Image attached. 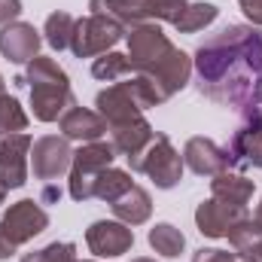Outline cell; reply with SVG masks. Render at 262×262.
<instances>
[{
	"mask_svg": "<svg viewBox=\"0 0 262 262\" xmlns=\"http://www.w3.org/2000/svg\"><path fill=\"white\" fill-rule=\"evenodd\" d=\"M198 92L241 116L262 107V28L226 25L195 49Z\"/></svg>",
	"mask_w": 262,
	"mask_h": 262,
	"instance_id": "1",
	"label": "cell"
},
{
	"mask_svg": "<svg viewBox=\"0 0 262 262\" xmlns=\"http://www.w3.org/2000/svg\"><path fill=\"white\" fill-rule=\"evenodd\" d=\"M128 64L134 73L152 79L165 98L183 92L192 76V58L177 49L156 21H143L128 31Z\"/></svg>",
	"mask_w": 262,
	"mask_h": 262,
	"instance_id": "2",
	"label": "cell"
},
{
	"mask_svg": "<svg viewBox=\"0 0 262 262\" xmlns=\"http://www.w3.org/2000/svg\"><path fill=\"white\" fill-rule=\"evenodd\" d=\"M25 85H31V110H34V119L40 122H58L70 107H76L70 92V76L55 58L37 55L28 64Z\"/></svg>",
	"mask_w": 262,
	"mask_h": 262,
	"instance_id": "3",
	"label": "cell"
},
{
	"mask_svg": "<svg viewBox=\"0 0 262 262\" xmlns=\"http://www.w3.org/2000/svg\"><path fill=\"white\" fill-rule=\"evenodd\" d=\"M46 226H49V213L40 207V201H34V198L15 201L0 216V259L15 256L18 247H25L40 232H46Z\"/></svg>",
	"mask_w": 262,
	"mask_h": 262,
	"instance_id": "4",
	"label": "cell"
},
{
	"mask_svg": "<svg viewBox=\"0 0 262 262\" xmlns=\"http://www.w3.org/2000/svg\"><path fill=\"white\" fill-rule=\"evenodd\" d=\"M116 159L113 143L107 140H95V143H82L73 152L70 162V180H67V192L73 201H89L95 198V180L101 171H107Z\"/></svg>",
	"mask_w": 262,
	"mask_h": 262,
	"instance_id": "5",
	"label": "cell"
},
{
	"mask_svg": "<svg viewBox=\"0 0 262 262\" xmlns=\"http://www.w3.org/2000/svg\"><path fill=\"white\" fill-rule=\"evenodd\" d=\"M128 165H131V171L146 174L156 183V189H174L183 180V168H186L183 156L174 149L168 134H156V140L137 159H131Z\"/></svg>",
	"mask_w": 262,
	"mask_h": 262,
	"instance_id": "6",
	"label": "cell"
},
{
	"mask_svg": "<svg viewBox=\"0 0 262 262\" xmlns=\"http://www.w3.org/2000/svg\"><path fill=\"white\" fill-rule=\"evenodd\" d=\"M125 37V28L119 21H113L110 15H85L76 18L73 25V37H70V52L76 58H95L104 52H113V46Z\"/></svg>",
	"mask_w": 262,
	"mask_h": 262,
	"instance_id": "7",
	"label": "cell"
},
{
	"mask_svg": "<svg viewBox=\"0 0 262 262\" xmlns=\"http://www.w3.org/2000/svg\"><path fill=\"white\" fill-rule=\"evenodd\" d=\"M73 162V149L67 143V137L58 134H43L31 143V171L37 180L43 183H55L70 171Z\"/></svg>",
	"mask_w": 262,
	"mask_h": 262,
	"instance_id": "8",
	"label": "cell"
},
{
	"mask_svg": "<svg viewBox=\"0 0 262 262\" xmlns=\"http://www.w3.org/2000/svg\"><path fill=\"white\" fill-rule=\"evenodd\" d=\"M85 244L98 259H116L134 247V229L119 220H98L85 229Z\"/></svg>",
	"mask_w": 262,
	"mask_h": 262,
	"instance_id": "9",
	"label": "cell"
},
{
	"mask_svg": "<svg viewBox=\"0 0 262 262\" xmlns=\"http://www.w3.org/2000/svg\"><path fill=\"white\" fill-rule=\"evenodd\" d=\"M183 165L198 177H216L223 171H232V156L226 146L213 143L210 137H189L183 146Z\"/></svg>",
	"mask_w": 262,
	"mask_h": 262,
	"instance_id": "10",
	"label": "cell"
},
{
	"mask_svg": "<svg viewBox=\"0 0 262 262\" xmlns=\"http://www.w3.org/2000/svg\"><path fill=\"white\" fill-rule=\"evenodd\" d=\"M31 137L21 134H9L0 137V180L6 183V189H21L28 183V165H31Z\"/></svg>",
	"mask_w": 262,
	"mask_h": 262,
	"instance_id": "11",
	"label": "cell"
},
{
	"mask_svg": "<svg viewBox=\"0 0 262 262\" xmlns=\"http://www.w3.org/2000/svg\"><path fill=\"white\" fill-rule=\"evenodd\" d=\"M40 31L28 21H9L0 28V55L12 64H31L40 55Z\"/></svg>",
	"mask_w": 262,
	"mask_h": 262,
	"instance_id": "12",
	"label": "cell"
},
{
	"mask_svg": "<svg viewBox=\"0 0 262 262\" xmlns=\"http://www.w3.org/2000/svg\"><path fill=\"white\" fill-rule=\"evenodd\" d=\"M247 216V207H235V204H226V201H216V198H207L201 201L195 210V226L204 238H226L232 232L235 223H241Z\"/></svg>",
	"mask_w": 262,
	"mask_h": 262,
	"instance_id": "13",
	"label": "cell"
},
{
	"mask_svg": "<svg viewBox=\"0 0 262 262\" xmlns=\"http://www.w3.org/2000/svg\"><path fill=\"white\" fill-rule=\"evenodd\" d=\"M58 128L61 137L67 140H79V143H95L107 134V122L98 110H89V107H70L64 116L58 119Z\"/></svg>",
	"mask_w": 262,
	"mask_h": 262,
	"instance_id": "14",
	"label": "cell"
},
{
	"mask_svg": "<svg viewBox=\"0 0 262 262\" xmlns=\"http://www.w3.org/2000/svg\"><path fill=\"white\" fill-rule=\"evenodd\" d=\"M110 134H113V149L119 152V156H125V159H137L152 140H156V131L152 125L143 119V116H137V119H128V122H119V125H110Z\"/></svg>",
	"mask_w": 262,
	"mask_h": 262,
	"instance_id": "15",
	"label": "cell"
},
{
	"mask_svg": "<svg viewBox=\"0 0 262 262\" xmlns=\"http://www.w3.org/2000/svg\"><path fill=\"white\" fill-rule=\"evenodd\" d=\"M229 156L241 168H262V128L253 122H244L229 140Z\"/></svg>",
	"mask_w": 262,
	"mask_h": 262,
	"instance_id": "16",
	"label": "cell"
},
{
	"mask_svg": "<svg viewBox=\"0 0 262 262\" xmlns=\"http://www.w3.org/2000/svg\"><path fill=\"white\" fill-rule=\"evenodd\" d=\"M253 192H256V183L247 180L238 171H223V174H216L210 180V198L226 201V204H235V207H247Z\"/></svg>",
	"mask_w": 262,
	"mask_h": 262,
	"instance_id": "17",
	"label": "cell"
},
{
	"mask_svg": "<svg viewBox=\"0 0 262 262\" xmlns=\"http://www.w3.org/2000/svg\"><path fill=\"white\" fill-rule=\"evenodd\" d=\"M113 213H116V220L119 223H125V226H143L146 220H149V213H152V198L149 192L143 189V186H131L125 195H119L113 204Z\"/></svg>",
	"mask_w": 262,
	"mask_h": 262,
	"instance_id": "18",
	"label": "cell"
},
{
	"mask_svg": "<svg viewBox=\"0 0 262 262\" xmlns=\"http://www.w3.org/2000/svg\"><path fill=\"white\" fill-rule=\"evenodd\" d=\"M89 9L98 12V15H110L125 31H131V28H137V25L146 21V15H143V9H140L137 0H89Z\"/></svg>",
	"mask_w": 262,
	"mask_h": 262,
	"instance_id": "19",
	"label": "cell"
},
{
	"mask_svg": "<svg viewBox=\"0 0 262 262\" xmlns=\"http://www.w3.org/2000/svg\"><path fill=\"white\" fill-rule=\"evenodd\" d=\"M146 241H149V247H152L156 253H162V256H168V259H177V256L186 250V235H183L177 226H171V223H156V226L149 229Z\"/></svg>",
	"mask_w": 262,
	"mask_h": 262,
	"instance_id": "20",
	"label": "cell"
},
{
	"mask_svg": "<svg viewBox=\"0 0 262 262\" xmlns=\"http://www.w3.org/2000/svg\"><path fill=\"white\" fill-rule=\"evenodd\" d=\"M220 15V9L213 3H186L180 9V15L171 21L180 34H195V31H204L207 25H213Z\"/></svg>",
	"mask_w": 262,
	"mask_h": 262,
	"instance_id": "21",
	"label": "cell"
},
{
	"mask_svg": "<svg viewBox=\"0 0 262 262\" xmlns=\"http://www.w3.org/2000/svg\"><path fill=\"white\" fill-rule=\"evenodd\" d=\"M131 186H134V180H131L128 171H122V168H107V171H101L98 174V180H95V198H101V201H107V204H113L119 195H125Z\"/></svg>",
	"mask_w": 262,
	"mask_h": 262,
	"instance_id": "22",
	"label": "cell"
},
{
	"mask_svg": "<svg viewBox=\"0 0 262 262\" xmlns=\"http://www.w3.org/2000/svg\"><path fill=\"white\" fill-rule=\"evenodd\" d=\"M73 25L76 18L70 12H52L46 18V28H43V40L55 49V52H64L70 49V37H73Z\"/></svg>",
	"mask_w": 262,
	"mask_h": 262,
	"instance_id": "23",
	"label": "cell"
},
{
	"mask_svg": "<svg viewBox=\"0 0 262 262\" xmlns=\"http://www.w3.org/2000/svg\"><path fill=\"white\" fill-rule=\"evenodd\" d=\"M226 238H229V244L235 247V253L247 256V253L262 241V226L256 223V216H244L241 223L232 226V232H229Z\"/></svg>",
	"mask_w": 262,
	"mask_h": 262,
	"instance_id": "24",
	"label": "cell"
},
{
	"mask_svg": "<svg viewBox=\"0 0 262 262\" xmlns=\"http://www.w3.org/2000/svg\"><path fill=\"white\" fill-rule=\"evenodd\" d=\"M125 73H131L128 55L122 52H104L92 61V76L95 79H104V82H119Z\"/></svg>",
	"mask_w": 262,
	"mask_h": 262,
	"instance_id": "25",
	"label": "cell"
},
{
	"mask_svg": "<svg viewBox=\"0 0 262 262\" xmlns=\"http://www.w3.org/2000/svg\"><path fill=\"white\" fill-rule=\"evenodd\" d=\"M28 128V113L25 107L9 98V95H0V137H9V134H21Z\"/></svg>",
	"mask_w": 262,
	"mask_h": 262,
	"instance_id": "26",
	"label": "cell"
},
{
	"mask_svg": "<svg viewBox=\"0 0 262 262\" xmlns=\"http://www.w3.org/2000/svg\"><path fill=\"white\" fill-rule=\"evenodd\" d=\"M137 3H140L146 21H168L171 25L189 0H137Z\"/></svg>",
	"mask_w": 262,
	"mask_h": 262,
	"instance_id": "27",
	"label": "cell"
},
{
	"mask_svg": "<svg viewBox=\"0 0 262 262\" xmlns=\"http://www.w3.org/2000/svg\"><path fill=\"white\" fill-rule=\"evenodd\" d=\"M21 262H76V244H70V241H52L43 250L25 253Z\"/></svg>",
	"mask_w": 262,
	"mask_h": 262,
	"instance_id": "28",
	"label": "cell"
},
{
	"mask_svg": "<svg viewBox=\"0 0 262 262\" xmlns=\"http://www.w3.org/2000/svg\"><path fill=\"white\" fill-rule=\"evenodd\" d=\"M192 262H250L241 253H229V250H216V247H201L192 253Z\"/></svg>",
	"mask_w": 262,
	"mask_h": 262,
	"instance_id": "29",
	"label": "cell"
},
{
	"mask_svg": "<svg viewBox=\"0 0 262 262\" xmlns=\"http://www.w3.org/2000/svg\"><path fill=\"white\" fill-rule=\"evenodd\" d=\"M21 15V0H0V28Z\"/></svg>",
	"mask_w": 262,
	"mask_h": 262,
	"instance_id": "30",
	"label": "cell"
},
{
	"mask_svg": "<svg viewBox=\"0 0 262 262\" xmlns=\"http://www.w3.org/2000/svg\"><path fill=\"white\" fill-rule=\"evenodd\" d=\"M241 3V12L256 25V28H262V0H238Z\"/></svg>",
	"mask_w": 262,
	"mask_h": 262,
	"instance_id": "31",
	"label": "cell"
},
{
	"mask_svg": "<svg viewBox=\"0 0 262 262\" xmlns=\"http://www.w3.org/2000/svg\"><path fill=\"white\" fill-rule=\"evenodd\" d=\"M43 198H46V201H58V198H61V189H55L52 183H46V189H43Z\"/></svg>",
	"mask_w": 262,
	"mask_h": 262,
	"instance_id": "32",
	"label": "cell"
},
{
	"mask_svg": "<svg viewBox=\"0 0 262 262\" xmlns=\"http://www.w3.org/2000/svg\"><path fill=\"white\" fill-rule=\"evenodd\" d=\"M244 122H253V125H259V128H262V107H256L253 113H247V116H244Z\"/></svg>",
	"mask_w": 262,
	"mask_h": 262,
	"instance_id": "33",
	"label": "cell"
},
{
	"mask_svg": "<svg viewBox=\"0 0 262 262\" xmlns=\"http://www.w3.org/2000/svg\"><path fill=\"white\" fill-rule=\"evenodd\" d=\"M247 259H250V262H262V241L250 250V253H247Z\"/></svg>",
	"mask_w": 262,
	"mask_h": 262,
	"instance_id": "34",
	"label": "cell"
},
{
	"mask_svg": "<svg viewBox=\"0 0 262 262\" xmlns=\"http://www.w3.org/2000/svg\"><path fill=\"white\" fill-rule=\"evenodd\" d=\"M6 192H9V189H6V183L0 180V204H3V198H6Z\"/></svg>",
	"mask_w": 262,
	"mask_h": 262,
	"instance_id": "35",
	"label": "cell"
},
{
	"mask_svg": "<svg viewBox=\"0 0 262 262\" xmlns=\"http://www.w3.org/2000/svg\"><path fill=\"white\" fill-rule=\"evenodd\" d=\"M256 223L262 226V201H259V207H256Z\"/></svg>",
	"mask_w": 262,
	"mask_h": 262,
	"instance_id": "36",
	"label": "cell"
},
{
	"mask_svg": "<svg viewBox=\"0 0 262 262\" xmlns=\"http://www.w3.org/2000/svg\"><path fill=\"white\" fill-rule=\"evenodd\" d=\"M131 262H156V259H149V256H137V259H131Z\"/></svg>",
	"mask_w": 262,
	"mask_h": 262,
	"instance_id": "37",
	"label": "cell"
},
{
	"mask_svg": "<svg viewBox=\"0 0 262 262\" xmlns=\"http://www.w3.org/2000/svg\"><path fill=\"white\" fill-rule=\"evenodd\" d=\"M0 95H6V82H3V76H0Z\"/></svg>",
	"mask_w": 262,
	"mask_h": 262,
	"instance_id": "38",
	"label": "cell"
},
{
	"mask_svg": "<svg viewBox=\"0 0 262 262\" xmlns=\"http://www.w3.org/2000/svg\"><path fill=\"white\" fill-rule=\"evenodd\" d=\"M76 262H79V259H76ZM89 262H92V259H89Z\"/></svg>",
	"mask_w": 262,
	"mask_h": 262,
	"instance_id": "39",
	"label": "cell"
}]
</instances>
